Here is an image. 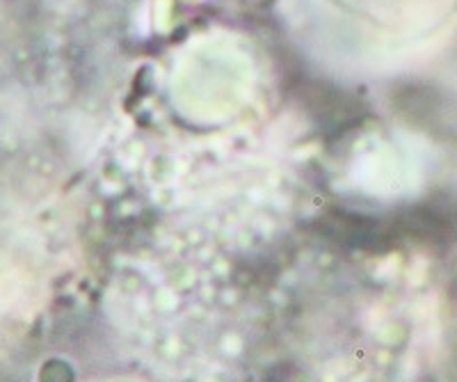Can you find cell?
<instances>
[{"mask_svg": "<svg viewBox=\"0 0 457 382\" xmlns=\"http://www.w3.org/2000/svg\"><path fill=\"white\" fill-rule=\"evenodd\" d=\"M451 353H453V360H451V369H453V382H457V309H455V320H453V328H451Z\"/></svg>", "mask_w": 457, "mask_h": 382, "instance_id": "cell-1", "label": "cell"}]
</instances>
